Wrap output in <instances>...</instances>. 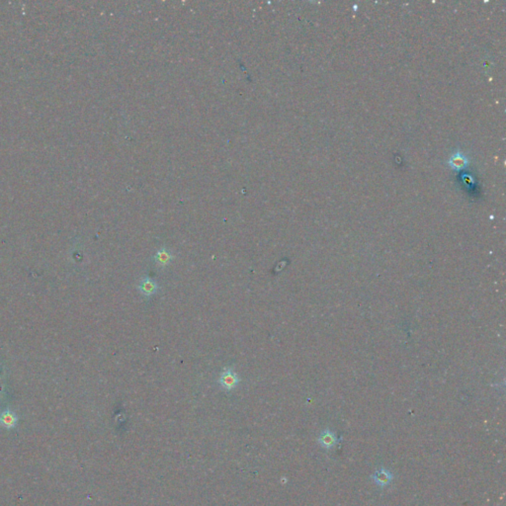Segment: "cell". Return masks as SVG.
Here are the masks:
<instances>
[{"label":"cell","instance_id":"cell-2","mask_svg":"<svg viewBox=\"0 0 506 506\" xmlns=\"http://www.w3.org/2000/svg\"><path fill=\"white\" fill-rule=\"evenodd\" d=\"M138 290L142 296L149 298L157 293L158 284L148 277H143L139 282Z\"/></svg>","mask_w":506,"mask_h":506},{"label":"cell","instance_id":"cell-6","mask_svg":"<svg viewBox=\"0 0 506 506\" xmlns=\"http://www.w3.org/2000/svg\"><path fill=\"white\" fill-rule=\"evenodd\" d=\"M449 163L453 169L462 170L468 165V158L463 152L458 151L451 156V158L449 160Z\"/></svg>","mask_w":506,"mask_h":506},{"label":"cell","instance_id":"cell-3","mask_svg":"<svg viewBox=\"0 0 506 506\" xmlns=\"http://www.w3.org/2000/svg\"><path fill=\"white\" fill-rule=\"evenodd\" d=\"M371 479L378 486L385 487L391 482V481L393 480V475L388 470L381 468L371 476Z\"/></svg>","mask_w":506,"mask_h":506},{"label":"cell","instance_id":"cell-5","mask_svg":"<svg viewBox=\"0 0 506 506\" xmlns=\"http://www.w3.org/2000/svg\"><path fill=\"white\" fill-rule=\"evenodd\" d=\"M173 258H174L173 255L169 251H168L165 247L157 249L156 252L153 255L154 263L157 264V266H159L161 268H164V267L169 265L171 263V261L173 260Z\"/></svg>","mask_w":506,"mask_h":506},{"label":"cell","instance_id":"cell-4","mask_svg":"<svg viewBox=\"0 0 506 506\" xmlns=\"http://www.w3.org/2000/svg\"><path fill=\"white\" fill-rule=\"evenodd\" d=\"M317 442L319 443V445L322 448H324L326 450H330L337 444V442H338V438L336 437L334 432L330 431L329 429H325L318 436Z\"/></svg>","mask_w":506,"mask_h":506},{"label":"cell","instance_id":"cell-1","mask_svg":"<svg viewBox=\"0 0 506 506\" xmlns=\"http://www.w3.org/2000/svg\"><path fill=\"white\" fill-rule=\"evenodd\" d=\"M241 382V379L240 377L238 376V374L232 369V368H224L219 376V379H218V384L220 385V386L226 389V390H232L234 389L235 387L238 386V385L240 384Z\"/></svg>","mask_w":506,"mask_h":506},{"label":"cell","instance_id":"cell-7","mask_svg":"<svg viewBox=\"0 0 506 506\" xmlns=\"http://www.w3.org/2000/svg\"><path fill=\"white\" fill-rule=\"evenodd\" d=\"M15 420H16L15 416L9 411L2 413L1 417H0V421H1L6 426H13L15 423Z\"/></svg>","mask_w":506,"mask_h":506}]
</instances>
